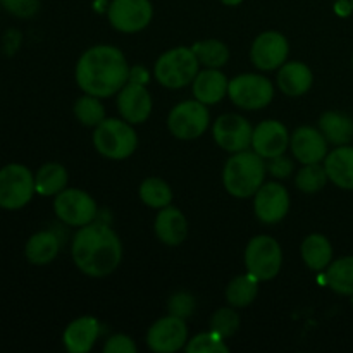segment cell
<instances>
[{"label": "cell", "mask_w": 353, "mask_h": 353, "mask_svg": "<svg viewBox=\"0 0 353 353\" xmlns=\"http://www.w3.org/2000/svg\"><path fill=\"white\" fill-rule=\"evenodd\" d=\"M76 83L85 93L107 99L130 81V65L123 52L112 45H95L79 57Z\"/></svg>", "instance_id": "6da1fadb"}, {"label": "cell", "mask_w": 353, "mask_h": 353, "mask_svg": "<svg viewBox=\"0 0 353 353\" xmlns=\"http://www.w3.org/2000/svg\"><path fill=\"white\" fill-rule=\"evenodd\" d=\"M71 255L76 268L90 278H105L123 261V243L109 224L93 223L79 228L72 238Z\"/></svg>", "instance_id": "7a4b0ae2"}, {"label": "cell", "mask_w": 353, "mask_h": 353, "mask_svg": "<svg viewBox=\"0 0 353 353\" xmlns=\"http://www.w3.org/2000/svg\"><path fill=\"white\" fill-rule=\"evenodd\" d=\"M268 168L264 159L254 150H243L231 154L223 171L224 188L236 199H248L257 193L264 185Z\"/></svg>", "instance_id": "3957f363"}, {"label": "cell", "mask_w": 353, "mask_h": 353, "mask_svg": "<svg viewBox=\"0 0 353 353\" xmlns=\"http://www.w3.org/2000/svg\"><path fill=\"white\" fill-rule=\"evenodd\" d=\"M200 62L192 48L176 47L162 54L154 65V76L164 88L178 90L193 83Z\"/></svg>", "instance_id": "277c9868"}, {"label": "cell", "mask_w": 353, "mask_h": 353, "mask_svg": "<svg viewBox=\"0 0 353 353\" xmlns=\"http://www.w3.org/2000/svg\"><path fill=\"white\" fill-rule=\"evenodd\" d=\"M97 152L110 161H124L131 157L138 147V137L131 123L121 119H103L93 133Z\"/></svg>", "instance_id": "5b68a950"}, {"label": "cell", "mask_w": 353, "mask_h": 353, "mask_svg": "<svg viewBox=\"0 0 353 353\" xmlns=\"http://www.w3.org/2000/svg\"><path fill=\"white\" fill-rule=\"evenodd\" d=\"M283 252L278 241L268 234L252 238L245 250V265L259 281H271L281 271Z\"/></svg>", "instance_id": "8992f818"}, {"label": "cell", "mask_w": 353, "mask_h": 353, "mask_svg": "<svg viewBox=\"0 0 353 353\" xmlns=\"http://www.w3.org/2000/svg\"><path fill=\"white\" fill-rule=\"evenodd\" d=\"M34 176L23 164H7L0 169V207L6 210L23 209L31 202Z\"/></svg>", "instance_id": "52a82bcc"}, {"label": "cell", "mask_w": 353, "mask_h": 353, "mask_svg": "<svg viewBox=\"0 0 353 353\" xmlns=\"http://www.w3.org/2000/svg\"><path fill=\"white\" fill-rule=\"evenodd\" d=\"M228 97L236 107L245 110H259L268 107L274 99L271 79L261 74H240L228 86Z\"/></svg>", "instance_id": "ba28073f"}, {"label": "cell", "mask_w": 353, "mask_h": 353, "mask_svg": "<svg viewBox=\"0 0 353 353\" xmlns=\"http://www.w3.org/2000/svg\"><path fill=\"white\" fill-rule=\"evenodd\" d=\"M209 109L196 99L178 103L168 116L169 131L179 140H195L202 137L209 128Z\"/></svg>", "instance_id": "9c48e42d"}, {"label": "cell", "mask_w": 353, "mask_h": 353, "mask_svg": "<svg viewBox=\"0 0 353 353\" xmlns=\"http://www.w3.org/2000/svg\"><path fill=\"white\" fill-rule=\"evenodd\" d=\"M54 212L64 224L81 228L97 221V202L86 192L78 188H65L55 195Z\"/></svg>", "instance_id": "30bf717a"}, {"label": "cell", "mask_w": 353, "mask_h": 353, "mask_svg": "<svg viewBox=\"0 0 353 353\" xmlns=\"http://www.w3.org/2000/svg\"><path fill=\"white\" fill-rule=\"evenodd\" d=\"M107 16L114 30L121 33H138L150 24L154 7L150 0H112Z\"/></svg>", "instance_id": "8fae6325"}, {"label": "cell", "mask_w": 353, "mask_h": 353, "mask_svg": "<svg viewBox=\"0 0 353 353\" xmlns=\"http://www.w3.org/2000/svg\"><path fill=\"white\" fill-rule=\"evenodd\" d=\"M188 343V327L185 319L165 316L155 321L147 333V347L155 353H174Z\"/></svg>", "instance_id": "7c38bea8"}, {"label": "cell", "mask_w": 353, "mask_h": 353, "mask_svg": "<svg viewBox=\"0 0 353 353\" xmlns=\"http://www.w3.org/2000/svg\"><path fill=\"white\" fill-rule=\"evenodd\" d=\"M254 128L238 114H224L217 117L212 126V137L223 150L230 154L248 150L252 147Z\"/></svg>", "instance_id": "4fadbf2b"}, {"label": "cell", "mask_w": 353, "mask_h": 353, "mask_svg": "<svg viewBox=\"0 0 353 353\" xmlns=\"http://www.w3.org/2000/svg\"><path fill=\"white\" fill-rule=\"evenodd\" d=\"M290 43L279 31H264L254 40L250 48L252 64L261 71H274L288 61Z\"/></svg>", "instance_id": "5bb4252c"}, {"label": "cell", "mask_w": 353, "mask_h": 353, "mask_svg": "<svg viewBox=\"0 0 353 353\" xmlns=\"http://www.w3.org/2000/svg\"><path fill=\"white\" fill-rule=\"evenodd\" d=\"M254 196L255 216L261 223L276 224L288 216L290 193L279 183H265Z\"/></svg>", "instance_id": "9a60e30c"}, {"label": "cell", "mask_w": 353, "mask_h": 353, "mask_svg": "<svg viewBox=\"0 0 353 353\" xmlns=\"http://www.w3.org/2000/svg\"><path fill=\"white\" fill-rule=\"evenodd\" d=\"M290 147L288 130L276 119L262 121L252 134V148L262 159H272L283 155Z\"/></svg>", "instance_id": "2e32d148"}, {"label": "cell", "mask_w": 353, "mask_h": 353, "mask_svg": "<svg viewBox=\"0 0 353 353\" xmlns=\"http://www.w3.org/2000/svg\"><path fill=\"white\" fill-rule=\"evenodd\" d=\"M117 110L128 123H145L152 114V97L147 86L128 81L117 93Z\"/></svg>", "instance_id": "e0dca14e"}, {"label": "cell", "mask_w": 353, "mask_h": 353, "mask_svg": "<svg viewBox=\"0 0 353 353\" xmlns=\"http://www.w3.org/2000/svg\"><path fill=\"white\" fill-rule=\"evenodd\" d=\"M290 148L293 157L302 164H316L324 162L327 155V140L323 131L310 126L296 128L290 137Z\"/></svg>", "instance_id": "ac0fdd59"}, {"label": "cell", "mask_w": 353, "mask_h": 353, "mask_svg": "<svg viewBox=\"0 0 353 353\" xmlns=\"http://www.w3.org/2000/svg\"><path fill=\"white\" fill-rule=\"evenodd\" d=\"M100 336V323L99 319L92 316H83L79 319L72 321L65 327L62 334V343L65 350L71 353H86L93 348Z\"/></svg>", "instance_id": "d6986e66"}, {"label": "cell", "mask_w": 353, "mask_h": 353, "mask_svg": "<svg viewBox=\"0 0 353 353\" xmlns=\"http://www.w3.org/2000/svg\"><path fill=\"white\" fill-rule=\"evenodd\" d=\"M154 230L162 243L168 247H179L188 236V221L181 210L168 205L155 217Z\"/></svg>", "instance_id": "ffe728a7"}, {"label": "cell", "mask_w": 353, "mask_h": 353, "mask_svg": "<svg viewBox=\"0 0 353 353\" xmlns=\"http://www.w3.org/2000/svg\"><path fill=\"white\" fill-rule=\"evenodd\" d=\"M192 86L193 95L199 102L205 103V105H214V103H219L228 95L230 81H228L226 74L221 72L219 69L207 68L205 71H200L195 76Z\"/></svg>", "instance_id": "44dd1931"}, {"label": "cell", "mask_w": 353, "mask_h": 353, "mask_svg": "<svg viewBox=\"0 0 353 353\" xmlns=\"http://www.w3.org/2000/svg\"><path fill=\"white\" fill-rule=\"evenodd\" d=\"M327 178L341 190H353V147L340 145L324 159Z\"/></svg>", "instance_id": "7402d4cb"}, {"label": "cell", "mask_w": 353, "mask_h": 353, "mask_svg": "<svg viewBox=\"0 0 353 353\" xmlns=\"http://www.w3.org/2000/svg\"><path fill=\"white\" fill-rule=\"evenodd\" d=\"M314 74L303 62H285L278 71V86L285 95L302 97L312 88Z\"/></svg>", "instance_id": "603a6c76"}, {"label": "cell", "mask_w": 353, "mask_h": 353, "mask_svg": "<svg viewBox=\"0 0 353 353\" xmlns=\"http://www.w3.org/2000/svg\"><path fill=\"white\" fill-rule=\"evenodd\" d=\"M61 250V240L54 231H38L28 240L24 254L28 262L34 265L50 264Z\"/></svg>", "instance_id": "cb8c5ba5"}, {"label": "cell", "mask_w": 353, "mask_h": 353, "mask_svg": "<svg viewBox=\"0 0 353 353\" xmlns=\"http://www.w3.org/2000/svg\"><path fill=\"white\" fill-rule=\"evenodd\" d=\"M319 130L326 137L327 143L336 147L348 145L353 140V119L340 110H327L321 116Z\"/></svg>", "instance_id": "d4e9b609"}, {"label": "cell", "mask_w": 353, "mask_h": 353, "mask_svg": "<svg viewBox=\"0 0 353 353\" xmlns=\"http://www.w3.org/2000/svg\"><path fill=\"white\" fill-rule=\"evenodd\" d=\"M302 259L310 271H324L333 262V247L324 234H309L302 243Z\"/></svg>", "instance_id": "484cf974"}, {"label": "cell", "mask_w": 353, "mask_h": 353, "mask_svg": "<svg viewBox=\"0 0 353 353\" xmlns=\"http://www.w3.org/2000/svg\"><path fill=\"white\" fill-rule=\"evenodd\" d=\"M68 169L57 162H47L34 174V190L41 196H52L61 193L68 186Z\"/></svg>", "instance_id": "4316f807"}, {"label": "cell", "mask_w": 353, "mask_h": 353, "mask_svg": "<svg viewBox=\"0 0 353 353\" xmlns=\"http://www.w3.org/2000/svg\"><path fill=\"white\" fill-rule=\"evenodd\" d=\"M326 285L338 295L353 296V255L341 257L326 268Z\"/></svg>", "instance_id": "83f0119b"}, {"label": "cell", "mask_w": 353, "mask_h": 353, "mask_svg": "<svg viewBox=\"0 0 353 353\" xmlns=\"http://www.w3.org/2000/svg\"><path fill=\"white\" fill-rule=\"evenodd\" d=\"M259 279L254 274L236 276L226 288V300L234 309H243L248 307L259 295Z\"/></svg>", "instance_id": "f1b7e54d"}, {"label": "cell", "mask_w": 353, "mask_h": 353, "mask_svg": "<svg viewBox=\"0 0 353 353\" xmlns=\"http://www.w3.org/2000/svg\"><path fill=\"white\" fill-rule=\"evenodd\" d=\"M193 54L205 68L221 69L230 61V48L219 40H202L193 43Z\"/></svg>", "instance_id": "f546056e"}, {"label": "cell", "mask_w": 353, "mask_h": 353, "mask_svg": "<svg viewBox=\"0 0 353 353\" xmlns=\"http://www.w3.org/2000/svg\"><path fill=\"white\" fill-rule=\"evenodd\" d=\"M140 199L150 209H164L171 205L172 190L164 179L147 178L140 185Z\"/></svg>", "instance_id": "4dcf8cb0"}, {"label": "cell", "mask_w": 353, "mask_h": 353, "mask_svg": "<svg viewBox=\"0 0 353 353\" xmlns=\"http://www.w3.org/2000/svg\"><path fill=\"white\" fill-rule=\"evenodd\" d=\"M74 116L83 126L97 128L103 119H105V109L99 97H93L85 93V97L76 100L74 103Z\"/></svg>", "instance_id": "1f68e13d"}, {"label": "cell", "mask_w": 353, "mask_h": 353, "mask_svg": "<svg viewBox=\"0 0 353 353\" xmlns=\"http://www.w3.org/2000/svg\"><path fill=\"white\" fill-rule=\"evenodd\" d=\"M330 181L324 164L316 162V164H303L299 174L295 178V185L300 192L303 193H317L326 186Z\"/></svg>", "instance_id": "d6a6232c"}, {"label": "cell", "mask_w": 353, "mask_h": 353, "mask_svg": "<svg viewBox=\"0 0 353 353\" xmlns=\"http://www.w3.org/2000/svg\"><path fill=\"white\" fill-rule=\"evenodd\" d=\"M185 350L186 353H228L230 347L224 343V338L221 334L210 330L188 340Z\"/></svg>", "instance_id": "836d02e7"}, {"label": "cell", "mask_w": 353, "mask_h": 353, "mask_svg": "<svg viewBox=\"0 0 353 353\" xmlns=\"http://www.w3.org/2000/svg\"><path fill=\"white\" fill-rule=\"evenodd\" d=\"M240 327V316L234 312V307H226V309H219L212 314L210 317V330L216 331L217 334L226 340L231 338Z\"/></svg>", "instance_id": "e575fe53"}, {"label": "cell", "mask_w": 353, "mask_h": 353, "mask_svg": "<svg viewBox=\"0 0 353 353\" xmlns=\"http://www.w3.org/2000/svg\"><path fill=\"white\" fill-rule=\"evenodd\" d=\"M195 299L186 292H178L169 299L168 310L171 316L181 317V319H188L195 312Z\"/></svg>", "instance_id": "d590c367"}, {"label": "cell", "mask_w": 353, "mask_h": 353, "mask_svg": "<svg viewBox=\"0 0 353 353\" xmlns=\"http://www.w3.org/2000/svg\"><path fill=\"white\" fill-rule=\"evenodd\" d=\"M0 3L7 12L23 19L34 16L40 9V0H0Z\"/></svg>", "instance_id": "8d00e7d4"}, {"label": "cell", "mask_w": 353, "mask_h": 353, "mask_svg": "<svg viewBox=\"0 0 353 353\" xmlns=\"http://www.w3.org/2000/svg\"><path fill=\"white\" fill-rule=\"evenodd\" d=\"M137 343L126 334H114L103 345L105 353H137Z\"/></svg>", "instance_id": "74e56055"}, {"label": "cell", "mask_w": 353, "mask_h": 353, "mask_svg": "<svg viewBox=\"0 0 353 353\" xmlns=\"http://www.w3.org/2000/svg\"><path fill=\"white\" fill-rule=\"evenodd\" d=\"M265 168H268V171L271 172L274 178L285 179L293 172V162L290 161L288 157H285V154H283L278 155V157L269 159V164L265 165Z\"/></svg>", "instance_id": "f35d334b"}, {"label": "cell", "mask_w": 353, "mask_h": 353, "mask_svg": "<svg viewBox=\"0 0 353 353\" xmlns=\"http://www.w3.org/2000/svg\"><path fill=\"white\" fill-rule=\"evenodd\" d=\"M148 79H150V74H148V71L143 68V65H134V68H130V81L131 83L147 85Z\"/></svg>", "instance_id": "ab89813d"}, {"label": "cell", "mask_w": 353, "mask_h": 353, "mask_svg": "<svg viewBox=\"0 0 353 353\" xmlns=\"http://www.w3.org/2000/svg\"><path fill=\"white\" fill-rule=\"evenodd\" d=\"M336 12L340 16H350L353 12V6H352V0H338L336 6H334Z\"/></svg>", "instance_id": "60d3db41"}, {"label": "cell", "mask_w": 353, "mask_h": 353, "mask_svg": "<svg viewBox=\"0 0 353 353\" xmlns=\"http://www.w3.org/2000/svg\"><path fill=\"white\" fill-rule=\"evenodd\" d=\"M221 2L224 3V6H230V7H234V6H240L243 0H221Z\"/></svg>", "instance_id": "b9f144b4"}, {"label": "cell", "mask_w": 353, "mask_h": 353, "mask_svg": "<svg viewBox=\"0 0 353 353\" xmlns=\"http://www.w3.org/2000/svg\"><path fill=\"white\" fill-rule=\"evenodd\" d=\"M352 65H353V57H352Z\"/></svg>", "instance_id": "7bdbcfd3"}, {"label": "cell", "mask_w": 353, "mask_h": 353, "mask_svg": "<svg viewBox=\"0 0 353 353\" xmlns=\"http://www.w3.org/2000/svg\"><path fill=\"white\" fill-rule=\"evenodd\" d=\"M352 6H353V0H352Z\"/></svg>", "instance_id": "ee69618b"}]
</instances>
